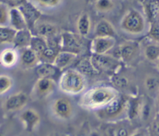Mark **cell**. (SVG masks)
I'll return each mask as SVG.
<instances>
[{"instance_id":"20","label":"cell","mask_w":159,"mask_h":136,"mask_svg":"<svg viewBox=\"0 0 159 136\" xmlns=\"http://www.w3.org/2000/svg\"><path fill=\"white\" fill-rule=\"evenodd\" d=\"M95 37H115L116 31L114 26L109 20L102 19L96 23L94 28Z\"/></svg>"},{"instance_id":"36","label":"cell","mask_w":159,"mask_h":136,"mask_svg":"<svg viewBox=\"0 0 159 136\" xmlns=\"http://www.w3.org/2000/svg\"><path fill=\"white\" fill-rule=\"evenodd\" d=\"M150 132L153 136H159V114L153 118L151 123Z\"/></svg>"},{"instance_id":"35","label":"cell","mask_w":159,"mask_h":136,"mask_svg":"<svg viewBox=\"0 0 159 136\" xmlns=\"http://www.w3.org/2000/svg\"><path fill=\"white\" fill-rule=\"evenodd\" d=\"M33 3H36L38 6L43 8H55L62 2V0H31Z\"/></svg>"},{"instance_id":"10","label":"cell","mask_w":159,"mask_h":136,"mask_svg":"<svg viewBox=\"0 0 159 136\" xmlns=\"http://www.w3.org/2000/svg\"><path fill=\"white\" fill-rule=\"evenodd\" d=\"M116 51L119 60L125 63H130L138 56L140 51V45L138 42L126 41L119 45Z\"/></svg>"},{"instance_id":"39","label":"cell","mask_w":159,"mask_h":136,"mask_svg":"<svg viewBox=\"0 0 159 136\" xmlns=\"http://www.w3.org/2000/svg\"><path fill=\"white\" fill-rule=\"evenodd\" d=\"M116 135L117 136H129L130 135L128 134V132L126 129L124 128H120L119 129H116Z\"/></svg>"},{"instance_id":"19","label":"cell","mask_w":159,"mask_h":136,"mask_svg":"<svg viewBox=\"0 0 159 136\" xmlns=\"http://www.w3.org/2000/svg\"><path fill=\"white\" fill-rule=\"evenodd\" d=\"M78 56H79L78 54H74V53L60 51L56 56L53 64L60 71H63L74 63L75 61L77 59Z\"/></svg>"},{"instance_id":"16","label":"cell","mask_w":159,"mask_h":136,"mask_svg":"<svg viewBox=\"0 0 159 136\" xmlns=\"http://www.w3.org/2000/svg\"><path fill=\"white\" fill-rule=\"evenodd\" d=\"M9 26L15 30L28 29L27 23L19 7H11L9 10Z\"/></svg>"},{"instance_id":"31","label":"cell","mask_w":159,"mask_h":136,"mask_svg":"<svg viewBox=\"0 0 159 136\" xmlns=\"http://www.w3.org/2000/svg\"><path fill=\"white\" fill-rule=\"evenodd\" d=\"M152 114V105L150 101L146 98L143 97L142 107H141V121H147L151 118Z\"/></svg>"},{"instance_id":"25","label":"cell","mask_w":159,"mask_h":136,"mask_svg":"<svg viewBox=\"0 0 159 136\" xmlns=\"http://www.w3.org/2000/svg\"><path fill=\"white\" fill-rule=\"evenodd\" d=\"M76 66V69L79 70L85 76H95L99 74V73L93 65L91 57L83 58L78 62Z\"/></svg>"},{"instance_id":"12","label":"cell","mask_w":159,"mask_h":136,"mask_svg":"<svg viewBox=\"0 0 159 136\" xmlns=\"http://www.w3.org/2000/svg\"><path fill=\"white\" fill-rule=\"evenodd\" d=\"M115 45V37H95L91 42L90 50L93 54H105L111 51Z\"/></svg>"},{"instance_id":"38","label":"cell","mask_w":159,"mask_h":136,"mask_svg":"<svg viewBox=\"0 0 159 136\" xmlns=\"http://www.w3.org/2000/svg\"><path fill=\"white\" fill-rule=\"evenodd\" d=\"M149 132L144 128H139L132 132L129 136H148Z\"/></svg>"},{"instance_id":"18","label":"cell","mask_w":159,"mask_h":136,"mask_svg":"<svg viewBox=\"0 0 159 136\" xmlns=\"http://www.w3.org/2000/svg\"><path fill=\"white\" fill-rule=\"evenodd\" d=\"M143 9L149 23L159 20V0H143Z\"/></svg>"},{"instance_id":"17","label":"cell","mask_w":159,"mask_h":136,"mask_svg":"<svg viewBox=\"0 0 159 136\" xmlns=\"http://www.w3.org/2000/svg\"><path fill=\"white\" fill-rule=\"evenodd\" d=\"M33 35L34 34L30 29H24L16 31L13 41H12L14 48L22 50L23 48L30 47Z\"/></svg>"},{"instance_id":"27","label":"cell","mask_w":159,"mask_h":136,"mask_svg":"<svg viewBox=\"0 0 159 136\" xmlns=\"http://www.w3.org/2000/svg\"><path fill=\"white\" fill-rule=\"evenodd\" d=\"M144 87L150 94H158L159 91V77L155 75H147L144 78Z\"/></svg>"},{"instance_id":"1","label":"cell","mask_w":159,"mask_h":136,"mask_svg":"<svg viewBox=\"0 0 159 136\" xmlns=\"http://www.w3.org/2000/svg\"><path fill=\"white\" fill-rule=\"evenodd\" d=\"M116 88L110 86H97L85 90L79 101L82 109L89 111H97L107 107L119 95Z\"/></svg>"},{"instance_id":"22","label":"cell","mask_w":159,"mask_h":136,"mask_svg":"<svg viewBox=\"0 0 159 136\" xmlns=\"http://www.w3.org/2000/svg\"><path fill=\"white\" fill-rule=\"evenodd\" d=\"M19 60V54L15 48H6L0 53V64L5 68L13 67Z\"/></svg>"},{"instance_id":"30","label":"cell","mask_w":159,"mask_h":136,"mask_svg":"<svg viewBox=\"0 0 159 136\" xmlns=\"http://www.w3.org/2000/svg\"><path fill=\"white\" fill-rule=\"evenodd\" d=\"M13 87V80L8 75H0V96L7 93Z\"/></svg>"},{"instance_id":"28","label":"cell","mask_w":159,"mask_h":136,"mask_svg":"<svg viewBox=\"0 0 159 136\" xmlns=\"http://www.w3.org/2000/svg\"><path fill=\"white\" fill-rule=\"evenodd\" d=\"M16 30L9 26H0V45L12 44Z\"/></svg>"},{"instance_id":"23","label":"cell","mask_w":159,"mask_h":136,"mask_svg":"<svg viewBox=\"0 0 159 136\" xmlns=\"http://www.w3.org/2000/svg\"><path fill=\"white\" fill-rule=\"evenodd\" d=\"M58 72H60V70L54 64L51 63L40 62L36 67V73L38 76V78H53L54 79Z\"/></svg>"},{"instance_id":"9","label":"cell","mask_w":159,"mask_h":136,"mask_svg":"<svg viewBox=\"0 0 159 136\" xmlns=\"http://www.w3.org/2000/svg\"><path fill=\"white\" fill-rule=\"evenodd\" d=\"M29 97L26 93L23 91L17 92L6 98L3 103V108L9 113L20 111L27 105Z\"/></svg>"},{"instance_id":"6","label":"cell","mask_w":159,"mask_h":136,"mask_svg":"<svg viewBox=\"0 0 159 136\" xmlns=\"http://www.w3.org/2000/svg\"><path fill=\"white\" fill-rule=\"evenodd\" d=\"M51 113L61 121H68L74 115L72 104L65 97H57L53 101L51 106Z\"/></svg>"},{"instance_id":"8","label":"cell","mask_w":159,"mask_h":136,"mask_svg":"<svg viewBox=\"0 0 159 136\" xmlns=\"http://www.w3.org/2000/svg\"><path fill=\"white\" fill-rule=\"evenodd\" d=\"M91 59L94 66L99 72L114 73L120 67L119 59L108 54H93Z\"/></svg>"},{"instance_id":"33","label":"cell","mask_w":159,"mask_h":136,"mask_svg":"<svg viewBox=\"0 0 159 136\" xmlns=\"http://www.w3.org/2000/svg\"><path fill=\"white\" fill-rule=\"evenodd\" d=\"M148 37L152 41L159 44V20L149 23V29Z\"/></svg>"},{"instance_id":"13","label":"cell","mask_w":159,"mask_h":136,"mask_svg":"<svg viewBox=\"0 0 159 136\" xmlns=\"http://www.w3.org/2000/svg\"><path fill=\"white\" fill-rule=\"evenodd\" d=\"M19 8L24 16V18L27 23L28 29L32 31L36 23L38 22L39 19L41 16V12L30 1H27Z\"/></svg>"},{"instance_id":"42","label":"cell","mask_w":159,"mask_h":136,"mask_svg":"<svg viewBox=\"0 0 159 136\" xmlns=\"http://www.w3.org/2000/svg\"><path fill=\"white\" fill-rule=\"evenodd\" d=\"M48 136H62V135H61L60 134L57 133V132H52V133L49 134Z\"/></svg>"},{"instance_id":"37","label":"cell","mask_w":159,"mask_h":136,"mask_svg":"<svg viewBox=\"0 0 159 136\" xmlns=\"http://www.w3.org/2000/svg\"><path fill=\"white\" fill-rule=\"evenodd\" d=\"M6 4L11 6V7H20L29 0H6Z\"/></svg>"},{"instance_id":"34","label":"cell","mask_w":159,"mask_h":136,"mask_svg":"<svg viewBox=\"0 0 159 136\" xmlns=\"http://www.w3.org/2000/svg\"><path fill=\"white\" fill-rule=\"evenodd\" d=\"M110 80L115 87L120 89L126 88L129 86V80L127 79V78L124 76H120V75L113 74L110 77Z\"/></svg>"},{"instance_id":"5","label":"cell","mask_w":159,"mask_h":136,"mask_svg":"<svg viewBox=\"0 0 159 136\" xmlns=\"http://www.w3.org/2000/svg\"><path fill=\"white\" fill-rule=\"evenodd\" d=\"M80 37L70 31H63L60 35V51L80 54L83 50Z\"/></svg>"},{"instance_id":"24","label":"cell","mask_w":159,"mask_h":136,"mask_svg":"<svg viewBox=\"0 0 159 136\" xmlns=\"http://www.w3.org/2000/svg\"><path fill=\"white\" fill-rule=\"evenodd\" d=\"M76 28L81 37H87L91 31V19L86 12L81 14L76 22Z\"/></svg>"},{"instance_id":"7","label":"cell","mask_w":159,"mask_h":136,"mask_svg":"<svg viewBox=\"0 0 159 136\" xmlns=\"http://www.w3.org/2000/svg\"><path fill=\"white\" fill-rule=\"evenodd\" d=\"M55 86L53 78H38L33 88L32 96L37 100L46 99L54 93Z\"/></svg>"},{"instance_id":"40","label":"cell","mask_w":159,"mask_h":136,"mask_svg":"<svg viewBox=\"0 0 159 136\" xmlns=\"http://www.w3.org/2000/svg\"><path fill=\"white\" fill-rule=\"evenodd\" d=\"M0 136H6V129L3 125L0 126Z\"/></svg>"},{"instance_id":"3","label":"cell","mask_w":159,"mask_h":136,"mask_svg":"<svg viewBox=\"0 0 159 136\" xmlns=\"http://www.w3.org/2000/svg\"><path fill=\"white\" fill-rule=\"evenodd\" d=\"M128 98L119 94L107 107L96 111L98 118L107 121H113L127 117Z\"/></svg>"},{"instance_id":"21","label":"cell","mask_w":159,"mask_h":136,"mask_svg":"<svg viewBox=\"0 0 159 136\" xmlns=\"http://www.w3.org/2000/svg\"><path fill=\"white\" fill-rule=\"evenodd\" d=\"M142 103L143 97L134 96V97L128 98L127 118L129 120H135L140 118Z\"/></svg>"},{"instance_id":"41","label":"cell","mask_w":159,"mask_h":136,"mask_svg":"<svg viewBox=\"0 0 159 136\" xmlns=\"http://www.w3.org/2000/svg\"><path fill=\"white\" fill-rule=\"evenodd\" d=\"M156 105H157V110H158V114H159V91L158 94L156 95Z\"/></svg>"},{"instance_id":"11","label":"cell","mask_w":159,"mask_h":136,"mask_svg":"<svg viewBox=\"0 0 159 136\" xmlns=\"http://www.w3.org/2000/svg\"><path fill=\"white\" fill-rule=\"evenodd\" d=\"M19 118L24 130L28 132H34L40 125V116L38 112L34 108L23 110L20 113Z\"/></svg>"},{"instance_id":"32","label":"cell","mask_w":159,"mask_h":136,"mask_svg":"<svg viewBox=\"0 0 159 136\" xmlns=\"http://www.w3.org/2000/svg\"><path fill=\"white\" fill-rule=\"evenodd\" d=\"M9 10L6 3L0 2V26H8L9 23Z\"/></svg>"},{"instance_id":"2","label":"cell","mask_w":159,"mask_h":136,"mask_svg":"<svg viewBox=\"0 0 159 136\" xmlns=\"http://www.w3.org/2000/svg\"><path fill=\"white\" fill-rule=\"evenodd\" d=\"M87 87L85 75L78 69L69 68L61 73L58 81V88L61 92L70 96L82 94Z\"/></svg>"},{"instance_id":"14","label":"cell","mask_w":159,"mask_h":136,"mask_svg":"<svg viewBox=\"0 0 159 136\" xmlns=\"http://www.w3.org/2000/svg\"><path fill=\"white\" fill-rule=\"evenodd\" d=\"M34 35L40 36L47 40L56 38L58 35V28L55 24L50 22H37L32 30Z\"/></svg>"},{"instance_id":"4","label":"cell","mask_w":159,"mask_h":136,"mask_svg":"<svg viewBox=\"0 0 159 136\" xmlns=\"http://www.w3.org/2000/svg\"><path fill=\"white\" fill-rule=\"evenodd\" d=\"M120 29L131 35H140L146 29V19L140 11L130 9L126 12L120 23Z\"/></svg>"},{"instance_id":"29","label":"cell","mask_w":159,"mask_h":136,"mask_svg":"<svg viewBox=\"0 0 159 136\" xmlns=\"http://www.w3.org/2000/svg\"><path fill=\"white\" fill-rule=\"evenodd\" d=\"M94 7L99 12H109L114 9L115 3L113 0H96Z\"/></svg>"},{"instance_id":"43","label":"cell","mask_w":159,"mask_h":136,"mask_svg":"<svg viewBox=\"0 0 159 136\" xmlns=\"http://www.w3.org/2000/svg\"><path fill=\"white\" fill-rule=\"evenodd\" d=\"M156 67H157V68H158V70L159 71V59H158V62H156Z\"/></svg>"},{"instance_id":"15","label":"cell","mask_w":159,"mask_h":136,"mask_svg":"<svg viewBox=\"0 0 159 136\" xmlns=\"http://www.w3.org/2000/svg\"><path fill=\"white\" fill-rule=\"evenodd\" d=\"M20 65L24 68H31L37 67L40 63L38 54L30 48H23L21 50L20 55Z\"/></svg>"},{"instance_id":"26","label":"cell","mask_w":159,"mask_h":136,"mask_svg":"<svg viewBox=\"0 0 159 136\" xmlns=\"http://www.w3.org/2000/svg\"><path fill=\"white\" fill-rule=\"evenodd\" d=\"M143 54L148 61L156 63L159 59V44L153 42L146 45Z\"/></svg>"}]
</instances>
